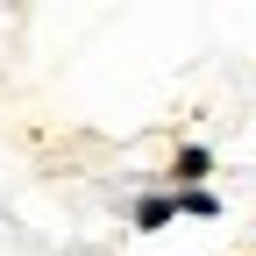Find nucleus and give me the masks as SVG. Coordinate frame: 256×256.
I'll list each match as a JSON object with an SVG mask.
<instances>
[{
  "label": "nucleus",
  "instance_id": "3",
  "mask_svg": "<svg viewBox=\"0 0 256 256\" xmlns=\"http://www.w3.org/2000/svg\"><path fill=\"white\" fill-rule=\"evenodd\" d=\"M178 214H192V220H220V192H178Z\"/></svg>",
  "mask_w": 256,
  "mask_h": 256
},
{
  "label": "nucleus",
  "instance_id": "1",
  "mask_svg": "<svg viewBox=\"0 0 256 256\" xmlns=\"http://www.w3.org/2000/svg\"><path fill=\"white\" fill-rule=\"evenodd\" d=\"M206 178H214V150H206V142H185V150L171 156V192H200Z\"/></svg>",
  "mask_w": 256,
  "mask_h": 256
},
{
  "label": "nucleus",
  "instance_id": "2",
  "mask_svg": "<svg viewBox=\"0 0 256 256\" xmlns=\"http://www.w3.org/2000/svg\"><path fill=\"white\" fill-rule=\"evenodd\" d=\"M178 220V192H142L136 206H128V228L136 235H156V228H171Z\"/></svg>",
  "mask_w": 256,
  "mask_h": 256
}]
</instances>
